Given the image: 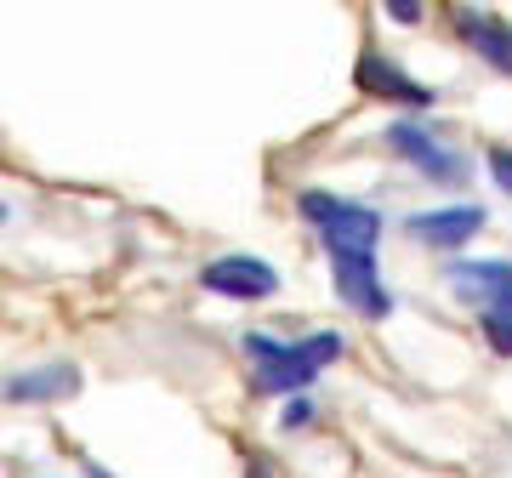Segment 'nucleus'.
Instances as JSON below:
<instances>
[{"instance_id": "obj_15", "label": "nucleus", "mask_w": 512, "mask_h": 478, "mask_svg": "<svg viewBox=\"0 0 512 478\" xmlns=\"http://www.w3.org/2000/svg\"><path fill=\"white\" fill-rule=\"evenodd\" d=\"M313 422V405H291L285 410V427H308Z\"/></svg>"}, {"instance_id": "obj_6", "label": "nucleus", "mask_w": 512, "mask_h": 478, "mask_svg": "<svg viewBox=\"0 0 512 478\" xmlns=\"http://www.w3.org/2000/svg\"><path fill=\"white\" fill-rule=\"evenodd\" d=\"M404 228H410V239L433 245V251H461V245L484 228V205H439V211H416V217H404Z\"/></svg>"}, {"instance_id": "obj_13", "label": "nucleus", "mask_w": 512, "mask_h": 478, "mask_svg": "<svg viewBox=\"0 0 512 478\" xmlns=\"http://www.w3.org/2000/svg\"><path fill=\"white\" fill-rule=\"evenodd\" d=\"M490 177L501 194H512V148H490Z\"/></svg>"}, {"instance_id": "obj_2", "label": "nucleus", "mask_w": 512, "mask_h": 478, "mask_svg": "<svg viewBox=\"0 0 512 478\" xmlns=\"http://www.w3.org/2000/svg\"><path fill=\"white\" fill-rule=\"evenodd\" d=\"M387 143H393V154H399L404 166H416L421 177H433V183H461V177H467V160L450 154V148H444L433 131H421L416 120L387 126Z\"/></svg>"}, {"instance_id": "obj_9", "label": "nucleus", "mask_w": 512, "mask_h": 478, "mask_svg": "<svg viewBox=\"0 0 512 478\" xmlns=\"http://www.w3.org/2000/svg\"><path fill=\"white\" fill-rule=\"evenodd\" d=\"M456 29H461V40H467V46H473V52L490 63V69L512 74V23L484 18V12H461Z\"/></svg>"}, {"instance_id": "obj_5", "label": "nucleus", "mask_w": 512, "mask_h": 478, "mask_svg": "<svg viewBox=\"0 0 512 478\" xmlns=\"http://www.w3.org/2000/svg\"><path fill=\"white\" fill-rule=\"evenodd\" d=\"M450 285L467 302H484V313H512V262L484 257V262H450Z\"/></svg>"}, {"instance_id": "obj_4", "label": "nucleus", "mask_w": 512, "mask_h": 478, "mask_svg": "<svg viewBox=\"0 0 512 478\" xmlns=\"http://www.w3.org/2000/svg\"><path fill=\"white\" fill-rule=\"evenodd\" d=\"M200 285L211 296H234V302H262L279 291V274L262 257H217L200 268Z\"/></svg>"}, {"instance_id": "obj_12", "label": "nucleus", "mask_w": 512, "mask_h": 478, "mask_svg": "<svg viewBox=\"0 0 512 478\" xmlns=\"http://www.w3.org/2000/svg\"><path fill=\"white\" fill-rule=\"evenodd\" d=\"M484 336L495 353H512V313H484Z\"/></svg>"}, {"instance_id": "obj_14", "label": "nucleus", "mask_w": 512, "mask_h": 478, "mask_svg": "<svg viewBox=\"0 0 512 478\" xmlns=\"http://www.w3.org/2000/svg\"><path fill=\"white\" fill-rule=\"evenodd\" d=\"M387 12H393L399 23H416L421 18V6H410V0H387Z\"/></svg>"}, {"instance_id": "obj_11", "label": "nucleus", "mask_w": 512, "mask_h": 478, "mask_svg": "<svg viewBox=\"0 0 512 478\" xmlns=\"http://www.w3.org/2000/svg\"><path fill=\"white\" fill-rule=\"evenodd\" d=\"M296 211H302L308 222H319V228H325V222L342 211V200H336V194H325V188H302V194H296Z\"/></svg>"}, {"instance_id": "obj_10", "label": "nucleus", "mask_w": 512, "mask_h": 478, "mask_svg": "<svg viewBox=\"0 0 512 478\" xmlns=\"http://www.w3.org/2000/svg\"><path fill=\"white\" fill-rule=\"evenodd\" d=\"M74 387H80V370L74 365H40V370L12 376L6 382V399H18V405H29V399H69Z\"/></svg>"}, {"instance_id": "obj_1", "label": "nucleus", "mask_w": 512, "mask_h": 478, "mask_svg": "<svg viewBox=\"0 0 512 478\" xmlns=\"http://www.w3.org/2000/svg\"><path fill=\"white\" fill-rule=\"evenodd\" d=\"M336 353H342V336L336 331L302 336V342L285 348V359H274V365L256 370V393H302V387H313V376H319Z\"/></svg>"}, {"instance_id": "obj_3", "label": "nucleus", "mask_w": 512, "mask_h": 478, "mask_svg": "<svg viewBox=\"0 0 512 478\" xmlns=\"http://www.w3.org/2000/svg\"><path fill=\"white\" fill-rule=\"evenodd\" d=\"M330 268H336V291H342V302H348L353 313H365V319H387V313H393V296H387V285H382L376 257L336 251V257H330Z\"/></svg>"}, {"instance_id": "obj_8", "label": "nucleus", "mask_w": 512, "mask_h": 478, "mask_svg": "<svg viewBox=\"0 0 512 478\" xmlns=\"http://www.w3.org/2000/svg\"><path fill=\"white\" fill-rule=\"evenodd\" d=\"M319 234H325V257H336V251H359V257H376V239H382V211L342 200V211H336V217L319 228Z\"/></svg>"}, {"instance_id": "obj_7", "label": "nucleus", "mask_w": 512, "mask_h": 478, "mask_svg": "<svg viewBox=\"0 0 512 478\" xmlns=\"http://www.w3.org/2000/svg\"><path fill=\"white\" fill-rule=\"evenodd\" d=\"M353 80H359L365 92H376L382 103H404V109H427V103H433V86H416V80H410V74H404L393 57H382V52H365V57H359Z\"/></svg>"}]
</instances>
